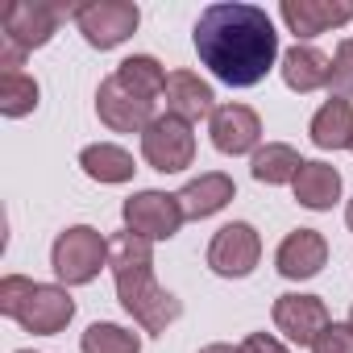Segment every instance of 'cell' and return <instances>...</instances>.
<instances>
[{
    "instance_id": "6da1fadb",
    "label": "cell",
    "mask_w": 353,
    "mask_h": 353,
    "mask_svg": "<svg viewBox=\"0 0 353 353\" xmlns=\"http://www.w3.org/2000/svg\"><path fill=\"white\" fill-rule=\"evenodd\" d=\"M196 54L221 83L254 88L279 59V34L258 5H208L196 21Z\"/></svg>"
},
{
    "instance_id": "7a4b0ae2",
    "label": "cell",
    "mask_w": 353,
    "mask_h": 353,
    "mask_svg": "<svg viewBox=\"0 0 353 353\" xmlns=\"http://www.w3.org/2000/svg\"><path fill=\"white\" fill-rule=\"evenodd\" d=\"M154 241L137 237V233H117L108 237V270L117 283V299L121 307L145 328V332H166L174 320L183 316V303L174 299L166 287H158L154 279Z\"/></svg>"
},
{
    "instance_id": "3957f363",
    "label": "cell",
    "mask_w": 353,
    "mask_h": 353,
    "mask_svg": "<svg viewBox=\"0 0 353 353\" xmlns=\"http://www.w3.org/2000/svg\"><path fill=\"white\" fill-rule=\"evenodd\" d=\"M0 312L34 336H54L75 320V299L63 283H34L26 274L0 279Z\"/></svg>"
},
{
    "instance_id": "277c9868",
    "label": "cell",
    "mask_w": 353,
    "mask_h": 353,
    "mask_svg": "<svg viewBox=\"0 0 353 353\" xmlns=\"http://www.w3.org/2000/svg\"><path fill=\"white\" fill-rule=\"evenodd\" d=\"M108 266V241L92 225H71L54 237L50 250V270L63 287H83Z\"/></svg>"
},
{
    "instance_id": "5b68a950",
    "label": "cell",
    "mask_w": 353,
    "mask_h": 353,
    "mask_svg": "<svg viewBox=\"0 0 353 353\" xmlns=\"http://www.w3.org/2000/svg\"><path fill=\"white\" fill-rule=\"evenodd\" d=\"M67 13H75V9L50 5V0H13V5L5 9V17H0V26H5L0 42H9V46H17L26 54L30 50H42L59 34V26H63Z\"/></svg>"
},
{
    "instance_id": "8992f818",
    "label": "cell",
    "mask_w": 353,
    "mask_h": 353,
    "mask_svg": "<svg viewBox=\"0 0 353 353\" xmlns=\"http://www.w3.org/2000/svg\"><path fill=\"white\" fill-rule=\"evenodd\" d=\"M71 17H75V26H79L88 46L112 50L125 38H133V30L141 21V9L133 5V0H83V5H75Z\"/></svg>"
},
{
    "instance_id": "52a82bcc",
    "label": "cell",
    "mask_w": 353,
    "mask_h": 353,
    "mask_svg": "<svg viewBox=\"0 0 353 353\" xmlns=\"http://www.w3.org/2000/svg\"><path fill=\"white\" fill-rule=\"evenodd\" d=\"M141 158L150 162V170H162V174H179L196 162V133L188 121L179 117H154L150 129L141 133Z\"/></svg>"
},
{
    "instance_id": "ba28073f",
    "label": "cell",
    "mask_w": 353,
    "mask_h": 353,
    "mask_svg": "<svg viewBox=\"0 0 353 353\" xmlns=\"http://www.w3.org/2000/svg\"><path fill=\"white\" fill-rule=\"evenodd\" d=\"M125 216V229L145 237V241H170L179 233V225L188 221L183 208H179V196H166V192H133L121 208Z\"/></svg>"
},
{
    "instance_id": "9c48e42d",
    "label": "cell",
    "mask_w": 353,
    "mask_h": 353,
    "mask_svg": "<svg viewBox=\"0 0 353 353\" xmlns=\"http://www.w3.org/2000/svg\"><path fill=\"white\" fill-rule=\"evenodd\" d=\"M258 258H262V237L250 221H233V225L216 229L212 241H208V270L221 274V279L254 274Z\"/></svg>"
},
{
    "instance_id": "30bf717a",
    "label": "cell",
    "mask_w": 353,
    "mask_h": 353,
    "mask_svg": "<svg viewBox=\"0 0 353 353\" xmlns=\"http://www.w3.org/2000/svg\"><path fill=\"white\" fill-rule=\"evenodd\" d=\"M270 316H274V328H279L291 345H312V341L332 324L324 299H320V295H299V291L279 295L274 307H270Z\"/></svg>"
},
{
    "instance_id": "8fae6325",
    "label": "cell",
    "mask_w": 353,
    "mask_h": 353,
    "mask_svg": "<svg viewBox=\"0 0 353 353\" xmlns=\"http://www.w3.org/2000/svg\"><path fill=\"white\" fill-rule=\"evenodd\" d=\"M96 112L112 133H145L150 121H154V100L133 96L129 88L117 83V75H108L96 88Z\"/></svg>"
},
{
    "instance_id": "7c38bea8",
    "label": "cell",
    "mask_w": 353,
    "mask_h": 353,
    "mask_svg": "<svg viewBox=\"0 0 353 353\" xmlns=\"http://www.w3.org/2000/svg\"><path fill=\"white\" fill-rule=\"evenodd\" d=\"M208 133H212V145L229 158L237 154H254L258 141H262V121L250 104H216V112L208 117Z\"/></svg>"
},
{
    "instance_id": "4fadbf2b",
    "label": "cell",
    "mask_w": 353,
    "mask_h": 353,
    "mask_svg": "<svg viewBox=\"0 0 353 353\" xmlns=\"http://www.w3.org/2000/svg\"><path fill=\"white\" fill-rule=\"evenodd\" d=\"M324 262H328V241H324V233H316V229H295V233H287V237L279 241V254H274L279 274L291 279V283L316 279V274L324 270Z\"/></svg>"
},
{
    "instance_id": "5bb4252c",
    "label": "cell",
    "mask_w": 353,
    "mask_h": 353,
    "mask_svg": "<svg viewBox=\"0 0 353 353\" xmlns=\"http://www.w3.org/2000/svg\"><path fill=\"white\" fill-rule=\"evenodd\" d=\"M279 13L295 38H316L353 21V5H332V0H283Z\"/></svg>"
},
{
    "instance_id": "9a60e30c",
    "label": "cell",
    "mask_w": 353,
    "mask_h": 353,
    "mask_svg": "<svg viewBox=\"0 0 353 353\" xmlns=\"http://www.w3.org/2000/svg\"><path fill=\"white\" fill-rule=\"evenodd\" d=\"M162 96H166V112L188 121V125H196V121L216 112V96H212V88L196 71H170Z\"/></svg>"
},
{
    "instance_id": "2e32d148",
    "label": "cell",
    "mask_w": 353,
    "mask_h": 353,
    "mask_svg": "<svg viewBox=\"0 0 353 353\" xmlns=\"http://www.w3.org/2000/svg\"><path fill=\"white\" fill-rule=\"evenodd\" d=\"M283 83L291 92H299V96L320 92V88L332 83V59L324 50H316V46L295 42L291 50H283Z\"/></svg>"
},
{
    "instance_id": "e0dca14e",
    "label": "cell",
    "mask_w": 353,
    "mask_h": 353,
    "mask_svg": "<svg viewBox=\"0 0 353 353\" xmlns=\"http://www.w3.org/2000/svg\"><path fill=\"white\" fill-rule=\"evenodd\" d=\"M174 196H179V208H183L188 221H208L237 196V188H233V179L225 170H208L200 179H192L183 192H174Z\"/></svg>"
},
{
    "instance_id": "ac0fdd59",
    "label": "cell",
    "mask_w": 353,
    "mask_h": 353,
    "mask_svg": "<svg viewBox=\"0 0 353 353\" xmlns=\"http://www.w3.org/2000/svg\"><path fill=\"white\" fill-rule=\"evenodd\" d=\"M295 200L312 212H328L336 200H341V170L328 166V162H316V158H303L299 174H295Z\"/></svg>"
},
{
    "instance_id": "d6986e66",
    "label": "cell",
    "mask_w": 353,
    "mask_h": 353,
    "mask_svg": "<svg viewBox=\"0 0 353 353\" xmlns=\"http://www.w3.org/2000/svg\"><path fill=\"white\" fill-rule=\"evenodd\" d=\"M307 133H312V145L320 150H353V104L345 96L324 100Z\"/></svg>"
},
{
    "instance_id": "ffe728a7",
    "label": "cell",
    "mask_w": 353,
    "mask_h": 353,
    "mask_svg": "<svg viewBox=\"0 0 353 353\" xmlns=\"http://www.w3.org/2000/svg\"><path fill=\"white\" fill-rule=\"evenodd\" d=\"M79 166L88 179L96 183H129L133 179V154L125 145H112V141H96V145H83L79 150Z\"/></svg>"
},
{
    "instance_id": "44dd1931",
    "label": "cell",
    "mask_w": 353,
    "mask_h": 353,
    "mask_svg": "<svg viewBox=\"0 0 353 353\" xmlns=\"http://www.w3.org/2000/svg\"><path fill=\"white\" fill-rule=\"evenodd\" d=\"M299 166H303V158H299L287 141H266V145H258L254 158H250V174H254L258 183H266V188L295 183Z\"/></svg>"
},
{
    "instance_id": "7402d4cb",
    "label": "cell",
    "mask_w": 353,
    "mask_h": 353,
    "mask_svg": "<svg viewBox=\"0 0 353 353\" xmlns=\"http://www.w3.org/2000/svg\"><path fill=\"white\" fill-rule=\"evenodd\" d=\"M112 75H117L121 88H129V92L141 96V100H158V96L166 92V71H162V63H158L154 54H129Z\"/></svg>"
},
{
    "instance_id": "603a6c76",
    "label": "cell",
    "mask_w": 353,
    "mask_h": 353,
    "mask_svg": "<svg viewBox=\"0 0 353 353\" xmlns=\"http://www.w3.org/2000/svg\"><path fill=\"white\" fill-rule=\"evenodd\" d=\"M38 108V79L26 71H0V112L5 117H30Z\"/></svg>"
},
{
    "instance_id": "cb8c5ba5",
    "label": "cell",
    "mask_w": 353,
    "mask_h": 353,
    "mask_svg": "<svg viewBox=\"0 0 353 353\" xmlns=\"http://www.w3.org/2000/svg\"><path fill=\"white\" fill-rule=\"evenodd\" d=\"M79 349L83 353H141V336L121 328V324H108V320H96L88 324V332L79 336Z\"/></svg>"
},
{
    "instance_id": "d4e9b609",
    "label": "cell",
    "mask_w": 353,
    "mask_h": 353,
    "mask_svg": "<svg viewBox=\"0 0 353 353\" xmlns=\"http://www.w3.org/2000/svg\"><path fill=\"white\" fill-rule=\"evenodd\" d=\"M332 96H353V34L349 38H341V46H336V54H332Z\"/></svg>"
},
{
    "instance_id": "484cf974",
    "label": "cell",
    "mask_w": 353,
    "mask_h": 353,
    "mask_svg": "<svg viewBox=\"0 0 353 353\" xmlns=\"http://www.w3.org/2000/svg\"><path fill=\"white\" fill-rule=\"evenodd\" d=\"M312 353H353V328L349 324H328L312 341Z\"/></svg>"
},
{
    "instance_id": "4316f807",
    "label": "cell",
    "mask_w": 353,
    "mask_h": 353,
    "mask_svg": "<svg viewBox=\"0 0 353 353\" xmlns=\"http://www.w3.org/2000/svg\"><path fill=\"white\" fill-rule=\"evenodd\" d=\"M237 349H241V353H287V345H283L279 336H270V332H250Z\"/></svg>"
},
{
    "instance_id": "83f0119b",
    "label": "cell",
    "mask_w": 353,
    "mask_h": 353,
    "mask_svg": "<svg viewBox=\"0 0 353 353\" xmlns=\"http://www.w3.org/2000/svg\"><path fill=\"white\" fill-rule=\"evenodd\" d=\"M200 353H241V349H233V345H225V341H216V345H204Z\"/></svg>"
},
{
    "instance_id": "f1b7e54d",
    "label": "cell",
    "mask_w": 353,
    "mask_h": 353,
    "mask_svg": "<svg viewBox=\"0 0 353 353\" xmlns=\"http://www.w3.org/2000/svg\"><path fill=\"white\" fill-rule=\"evenodd\" d=\"M345 225H349V233H353V200L345 204Z\"/></svg>"
},
{
    "instance_id": "f546056e",
    "label": "cell",
    "mask_w": 353,
    "mask_h": 353,
    "mask_svg": "<svg viewBox=\"0 0 353 353\" xmlns=\"http://www.w3.org/2000/svg\"><path fill=\"white\" fill-rule=\"evenodd\" d=\"M349 328H353V307H349Z\"/></svg>"
},
{
    "instance_id": "4dcf8cb0",
    "label": "cell",
    "mask_w": 353,
    "mask_h": 353,
    "mask_svg": "<svg viewBox=\"0 0 353 353\" xmlns=\"http://www.w3.org/2000/svg\"><path fill=\"white\" fill-rule=\"evenodd\" d=\"M17 353H34V349H17Z\"/></svg>"
}]
</instances>
